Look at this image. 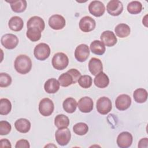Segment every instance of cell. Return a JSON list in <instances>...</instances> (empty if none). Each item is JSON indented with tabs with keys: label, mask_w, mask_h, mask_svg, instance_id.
Instances as JSON below:
<instances>
[{
	"label": "cell",
	"mask_w": 148,
	"mask_h": 148,
	"mask_svg": "<svg viewBox=\"0 0 148 148\" xmlns=\"http://www.w3.org/2000/svg\"><path fill=\"white\" fill-rule=\"evenodd\" d=\"M14 66L18 73L22 75L27 74L32 68L31 60L25 54H20L15 59Z\"/></svg>",
	"instance_id": "6da1fadb"
},
{
	"label": "cell",
	"mask_w": 148,
	"mask_h": 148,
	"mask_svg": "<svg viewBox=\"0 0 148 148\" xmlns=\"http://www.w3.org/2000/svg\"><path fill=\"white\" fill-rule=\"evenodd\" d=\"M81 76L80 72L76 69H71L66 72L61 74L58 77V82L62 87H68L75 84Z\"/></svg>",
	"instance_id": "7a4b0ae2"
},
{
	"label": "cell",
	"mask_w": 148,
	"mask_h": 148,
	"mask_svg": "<svg viewBox=\"0 0 148 148\" xmlns=\"http://www.w3.org/2000/svg\"><path fill=\"white\" fill-rule=\"evenodd\" d=\"M51 64L56 69L59 71L64 70L68 65L69 59L65 53L62 52L57 53L52 58Z\"/></svg>",
	"instance_id": "3957f363"
},
{
	"label": "cell",
	"mask_w": 148,
	"mask_h": 148,
	"mask_svg": "<svg viewBox=\"0 0 148 148\" xmlns=\"http://www.w3.org/2000/svg\"><path fill=\"white\" fill-rule=\"evenodd\" d=\"M50 54V48L45 43H40L37 45L34 50L35 57L40 61H44L49 58Z\"/></svg>",
	"instance_id": "277c9868"
},
{
	"label": "cell",
	"mask_w": 148,
	"mask_h": 148,
	"mask_svg": "<svg viewBox=\"0 0 148 148\" xmlns=\"http://www.w3.org/2000/svg\"><path fill=\"white\" fill-rule=\"evenodd\" d=\"M55 138L59 145L62 146H66L71 140V131L68 128H58L55 133Z\"/></svg>",
	"instance_id": "5b68a950"
},
{
	"label": "cell",
	"mask_w": 148,
	"mask_h": 148,
	"mask_svg": "<svg viewBox=\"0 0 148 148\" xmlns=\"http://www.w3.org/2000/svg\"><path fill=\"white\" fill-rule=\"evenodd\" d=\"M54 109L53 102L48 98L42 99L39 103V112L43 116H50Z\"/></svg>",
	"instance_id": "8992f818"
},
{
	"label": "cell",
	"mask_w": 148,
	"mask_h": 148,
	"mask_svg": "<svg viewBox=\"0 0 148 148\" xmlns=\"http://www.w3.org/2000/svg\"><path fill=\"white\" fill-rule=\"evenodd\" d=\"M97 109L98 113L105 115L110 112L112 108L111 100L106 97L99 98L97 101Z\"/></svg>",
	"instance_id": "52a82bcc"
},
{
	"label": "cell",
	"mask_w": 148,
	"mask_h": 148,
	"mask_svg": "<svg viewBox=\"0 0 148 148\" xmlns=\"http://www.w3.org/2000/svg\"><path fill=\"white\" fill-rule=\"evenodd\" d=\"M2 45L7 49H14L18 43V39L16 35L12 34H6L3 35L1 39Z\"/></svg>",
	"instance_id": "ba28073f"
},
{
	"label": "cell",
	"mask_w": 148,
	"mask_h": 148,
	"mask_svg": "<svg viewBox=\"0 0 148 148\" xmlns=\"http://www.w3.org/2000/svg\"><path fill=\"white\" fill-rule=\"evenodd\" d=\"M108 13L113 16H119L123 10V5L119 0L110 1L106 6Z\"/></svg>",
	"instance_id": "9c48e42d"
},
{
	"label": "cell",
	"mask_w": 148,
	"mask_h": 148,
	"mask_svg": "<svg viewBox=\"0 0 148 148\" xmlns=\"http://www.w3.org/2000/svg\"><path fill=\"white\" fill-rule=\"evenodd\" d=\"M90 56L88 46L86 44H80L77 46L75 50V57L79 62H84Z\"/></svg>",
	"instance_id": "30bf717a"
},
{
	"label": "cell",
	"mask_w": 148,
	"mask_h": 148,
	"mask_svg": "<svg viewBox=\"0 0 148 148\" xmlns=\"http://www.w3.org/2000/svg\"><path fill=\"white\" fill-rule=\"evenodd\" d=\"M133 138L131 133L124 131L121 132L117 138V144L120 148H127L132 143Z\"/></svg>",
	"instance_id": "8fae6325"
},
{
	"label": "cell",
	"mask_w": 148,
	"mask_h": 148,
	"mask_svg": "<svg viewBox=\"0 0 148 148\" xmlns=\"http://www.w3.org/2000/svg\"><path fill=\"white\" fill-rule=\"evenodd\" d=\"M79 25L82 31L84 32H89L95 29L96 23L92 17L87 16L80 19Z\"/></svg>",
	"instance_id": "7c38bea8"
},
{
	"label": "cell",
	"mask_w": 148,
	"mask_h": 148,
	"mask_svg": "<svg viewBox=\"0 0 148 148\" xmlns=\"http://www.w3.org/2000/svg\"><path fill=\"white\" fill-rule=\"evenodd\" d=\"M131 98L127 94H121L119 95L115 101L116 108L120 110H125L130 108L131 105Z\"/></svg>",
	"instance_id": "4fadbf2b"
},
{
	"label": "cell",
	"mask_w": 148,
	"mask_h": 148,
	"mask_svg": "<svg viewBox=\"0 0 148 148\" xmlns=\"http://www.w3.org/2000/svg\"><path fill=\"white\" fill-rule=\"evenodd\" d=\"M89 12L95 17L102 16L105 11L104 4L99 1H93L88 5Z\"/></svg>",
	"instance_id": "5bb4252c"
},
{
	"label": "cell",
	"mask_w": 148,
	"mask_h": 148,
	"mask_svg": "<svg viewBox=\"0 0 148 148\" xmlns=\"http://www.w3.org/2000/svg\"><path fill=\"white\" fill-rule=\"evenodd\" d=\"M66 24L65 19L60 14H54L49 19V25L53 29L60 30L62 29Z\"/></svg>",
	"instance_id": "9a60e30c"
},
{
	"label": "cell",
	"mask_w": 148,
	"mask_h": 148,
	"mask_svg": "<svg viewBox=\"0 0 148 148\" xmlns=\"http://www.w3.org/2000/svg\"><path fill=\"white\" fill-rule=\"evenodd\" d=\"M100 39L101 42L108 47L113 46L117 42V39L114 32L109 30L103 31L101 35Z\"/></svg>",
	"instance_id": "2e32d148"
},
{
	"label": "cell",
	"mask_w": 148,
	"mask_h": 148,
	"mask_svg": "<svg viewBox=\"0 0 148 148\" xmlns=\"http://www.w3.org/2000/svg\"><path fill=\"white\" fill-rule=\"evenodd\" d=\"M77 107L81 112L89 113L93 109V101L90 97H84L79 99L77 103Z\"/></svg>",
	"instance_id": "e0dca14e"
},
{
	"label": "cell",
	"mask_w": 148,
	"mask_h": 148,
	"mask_svg": "<svg viewBox=\"0 0 148 148\" xmlns=\"http://www.w3.org/2000/svg\"><path fill=\"white\" fill-rule=\"evenodd\" d=\"M88 69L92 75L96 76L102 71L103 65L101 61L95 57L91 58L88 62Z\"/></svg>",
	"instance_id": "ac0fdd59"
},
{
	"label": "cell",
	"mask_w": 148,
	"mask_h": 148,
	"mask_svg": "<svg viewBox=\"0 0 148 148\" xmlns=\"http://www.w3.org/2000/svg\"><path fill=\"white\" fill-rule=\"evenodd\" d=\"M94 83L98 88H103L106 87L109 83V79L108 75L103 72H101L97 74L94 79Z\"/></svg>",
	"instance_id": "d6986e66"
},
{
	"label": "cell",
	"mask_w": 148,
	"mask_h": 148,
	"mask_svg": "<svg viewBox=\"0 0 148 148\" xmlns=\"http://www.w3.org/2000/svg\"><path fill=\"white\" fill-rule=\"evenodd\" d=\"M60 83L55 78L48 79L44 84L45 91L49 94H54L60 89Z\"/></svg>",
	"instance_id": "ffe728a7"
},
{
	"label": "cell",
	"mask_w": 148,
	"mask_h": 148,
	"mask_svg": "<svg viewBox=\"0 0 148 148\" xmlns=\"http://www.w3.org/2000/svg\"><path fill=\"white\" fill-rule=\"evenodd\" d=\"M14 127L18 132L21 133H27L31 128V123L26 119L21 118L15 121Z\"/></svg>",
	"instance_id": "44dd1931"
},
{
	"label": "cell",
	"mask_w": 148,
	"mask_h": 148,
	"mask_svg": "<svg viewBox=\"0 0 148 148\" xmlns=\"http://www.w3.org/2000/svg\"><path fill=\"white\" fill-rule=\"evenodd\" d=\"M8 26L12 31H20L23 28L24 21L20 17L13 16L9 20L8 22Z\"/></svg>",
	"instance_id": "7402d4cb"
},
{
	"label": "cell",
	"mask_w": 148,
	"mask_h": 148,
	"mask_svg": "<svg viewBox=\"0 0 148 148\" xmlns=\"http://www.w3.org/2000/svg\"><path fill=\"white\" fill-rule=\"evenodd\" d=\"M90 49L93 54L99 56L103 54L106 50L105 45L99 40L92 41L90 44Z\"/></svg>",
	"instance_id": "603a6c76"
},
{
	"label": "cell",
	"mask_w": 148,
	"mask_h": 148,
	"mask_svg": "<svg viewBox=\"0 0 148 148\" xmlns=\"http://www.w3.org/2000/svg\"><path fill=\"white\" fill-rule=\"evenodd\" d=\"M6 2H9L10 5L12 10L16 13H21L25 11L27 8V3L25 0H17V1H9Z\"/></svg>",
	"instance_id": "cb8c5ba5"
},
{
	"label": "cell",
	"mask_w": 148,
	"mask_h": 148,
	"mask_svg": "<svg viewBox=\"0 0 148 148\" xmlns=\"http://www.w3.org/2000/svg\"><path fill=\"white\" fill-rule=\"evenodd\" d=\"M42 31L36 27H31L27 28L26 32L27 37L32 42L38 41L41 38Z\"/></svg>",
	"instance_id": "d4e9b609"
},
{
	"label": "cell",
	"mask_w": 148,
	"mask_h": 148,
	"mask_svg": "<svg viewBox=\"0 0 148 148\" xmlns=\"http://www.w3.org/2000/svg\"><path fill=\"white\" fill-rule=\"evenodd\" d=\"M114 32L118 37L124 38L127 37L130 34L131 29L127 24L121 23L115 27Z\"/></svg>",
	"instance_id": "484cf974"
},
{
	"label": "cell",
	"mask_w": 148,
	"mask_h": 148,
	"mask_svg": "<svg viewBox=\"0 0 148 148\" xmlns=\"http://www.w3.org/2000/svg\"><path fill=\"white\" fill-rule=\"evenodd\" d=\"M64 110L68 113H73L76 111L77 102L75 99L72 97L66 98L62 103Z\"/></svg>",
	"instance_id": "4316f807"
},
{
	"label": "cell",
	"mask_w": 148,
	"mask_h": 148,
	"mask_svg": "<svg viewBox=\"0 0 148 148\" xmlns=\"http://www.w3.org/2000/svg\"><path fill=\"white\" fill-rule=\"evenodd\" d=\"M133 97L135 102L137 103H144L147 99V92L144 88H137L134 91L133 93Z\"/></svg>",
	"instance_id": "83f0119b"
},
{
	"label": "cell",
	"mask_w": 148,
	"mask_h": 148,
	"mask_svg": "<svg viewBox=\"0 0 148 148\" xmlns=\"http://www.w3.org/2000/svg\"><path fill=\"white\" fill-rule=\"evenodd\" d=\"M27 28L31 27H38L42 31L44 30L45 24L44 20L39 16H33L31 17L27 21Z\"/></svg>",
	"instance_id": "f1b7e54d"
},
{
	"label": "cell",
	"mask_w": 148,
	"mask_h": 148,
	"mask_svg": "<svg viewBox=\"0 0 148 148\" xmlns=\"http://www.w3.org/2000/svg\"><path fill=\"white\" fill-rule=\"evenodd\" d=\"M69 118L63 114H58L54 119V124L58 128H67L69 125Z\"/></svg>",
	"instance_id": "f546056e"
},
{
	"label": "cell",
	"mask_w": 148,
	"mask_h": 148,
	"mask_svg": "<svg viewBox=\"0 0 148 148\" xmlns=\"http://www.w3.org/2000/svg\"><path fill=\"white\" fill-rule=\"evenodd\" d=\"M127 11L132 14H139L142 10V3L137 1H134L130 2L127 7Z\"/></svg>",
	"instance_id": "4dcf8cb0"
},
{
	"label": "cell",
	"mask_w": 148,
	"mask_h": 148,
	"mask_svg": "<svg viewBox=\"0 0 148 148\" xmlns=\"http://www.w3.org/2000/svg\"><path fill=\"white\" fill-rule=\"evenodd\" d=\"M12 110V103L7 98L0 99V114L7 115Z\"/></svg>",
	"instance_id": "1f68e13d"
},
{
	"label": "cell",
	"mask_w": 148,
	"mask_h": 148,
	"mask_svg": "<svg viewBox=\"0 0 148 148\" xmlns=\"http://www.w3.org/2000/svg\"><path fill=\"white\" fill-rule=\"evenodd\" d=\"M73 131L78 135H84L88 132V125L84 123H78L73 125Z\"/></svg>",
	"instance_id": "d6a6232c"
},
{
	"label": "cell",
	"mask_w": 148,
	"mask_h": 148,
	"mask_svg": "<svg viewBox=\"0 0 148 148\" xmlns=\"http://www.w3.org/2000/svg\"><path fill=\"white\" fill-rule=\"evenodd\" d=\"M78 84L79 85L84 88H90L92 83V77L87 75L81 76L78 79Z\"/></svg>",
	"instance_id": "836d02e7"
},
{
	"label": "cell",
	"mask_w": 148,
	"mask_h": 148,
	"mask_svg": "<svg viewBox=\"0 0 148 148\" xmlns=\"http://www.w3.org/2000/svg\"><path fill=\"white\" fill-rule=\"evenodd\" d=\"M11 76L6 73H0V87H6L10 85L12 83Z\"/></svg>",
	"instance_id": "e575fe53"
},
{
	"label": "cell",
	"mask_w": 148,
	"mask_h": 148,
	"mask_svg": "<svg viewBox=\"0 0 148 148\" xmlns=\"http://www.w3.org/2000/svg\"><path fill=\"white\" fill-rule=\"evenodd\" d=\"M12 130L10 124L6 121H0V135H6L10 133Z\"/></svg>",
	"instance_id": "d590c367"
},
{
	"label": "cell",
	"mask_w": 148,
	"mask_h": 148,
	"mask_svg": "<svg viewBox=\"0 0 148 148\" xmlns=\"http://www.w3.org/2000/svg\"><path fill=\"white\" fill-rule=\"evenodd\" d=\"M16 148H29L30 145L29 142L26 139L18 140L15 145Z\"/></svg>",
	"instance_id": "8d00e7d4"
},
{
	"label": "cell",
	"mask_w": 148,
	"mask_h": 148,
	"mask_svg": "<svg viewBox=\"0 0 148 148\" xmlns=\"http://www.w3.org/2000/svg\"><path fill=\"white\" fill-rule=\"evenodd\" d=\"M0 147H12L10 142L7 139H2L0 140Z\"/></svg>",
	"instance_id": "74e56055"
},
{
	"label": "cell",
	"mask_w": 148,
	"mask_h": 148,
	"mask_svg": "<svg viewBox=\"0 0 148 148\" xmlns=\"http://www.w3.org/2000/svg\"><path fill=\"white\" fill-rule=\"evenodd\" d=\"M138 147L147 148L148 147V139L147 138H144L141 139L138 143Z\"/></svg>",
	"instance_id": "f35d334b"
}]
</instances>
